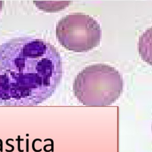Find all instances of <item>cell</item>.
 Listing matches in <instances>:
<instances>
[{
	"instance_id": "6da1fadb",
	"label": "cell",
	"mask_w": 152,
	"mask_h": 152,
	"mask_svg": "<svg viewBox=\"0 0 152 152\" xmlns=\"http://www.w3.org/2000/svg\"><path fill=\"white\" fill-rule=\"evenodd\" d=\"M62 77L60 54L49 42L23 37L0 45V105L39 104L53 94Z\"/></svg>"
},
{
	"instance_id": "7a4b0ae2",
	"label": "cell",
	"mask_w": 152,
	"mask_h": 152,
	"mask_svg": "<svg viewBox=\"0 0 152 152\" xmlns=\"http://www.w3.org/2000/svg\"><path fill=\"white\" fill-rule=\"evenodd\" d=\"M124 88L123 78L114 67L104 64L83 69L73 83V92L78 100L87 106L103 107L114 103Z\"/></svg>"
},
{
	"instance_id": "3957f363",
	"label": "cell",
	"mask_w": 152,
	"mask_h": 152,
	"mask_svg": "<svg viewBox=\"0 0 152 152\" xmlns=\"http://www.w3.org/2000/svg\"><path fill=\"white\" fill-rule=\"evenodd\" d=\"M56 35L65 49L75 52L89 51L97 47L102 39L100 24L93 17L80 12L71 13L57 23Z\"/></svg>"
},
{
	"instance_id": "277c9868",
	"label": "cell",
	"mask_w": 152,
	"mask_h": 152,
	"mask_svg": "<svg viewBox=\"0 0 152 152\" xmlns=\"http://www.w3.org/2000/svg\"><path fill=\"white\" fill-rule=\"evenodd\" d=\"M2 4H3V1H0V12L1 11L2 8V5H3Z\"/></svg>"
}]
</instances>
